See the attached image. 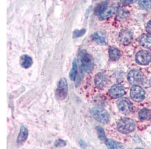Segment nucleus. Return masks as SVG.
<instances>
[{
    "label": "nucleus",
    "instance_id": "nucleus-9",
    "mask_svg": "<svg viewBox=\"0 0 151 149\" xmlns=\"http://www.w3.org/2000/svg\"><path fill=\"white\" fill-rule=\"evenodd\" d=\"M125 91L122 84H117L112 86L109 91V94L114 98H120L125 94Z\"/></svg>",
    "mask_w": 151,
    "mask_h": 149
},
{
    "label": "nucleus",
    "instance_id": "nucleus-28",
    "mask_svg": "<svg viewBox=\"0 0 151 149\" xmlns=\"http://www.w3.org/2000/svg\"><path fill=\"white\" fill-rule=\"evenodd\" d=\"M94 1H96V0H94Z\"/></svg>",
    "mask_w": 151,
    "mask_h": 149
},
{
    "label": "nucleus",
    "instance_id": "nucleus-24",
    "mask_svg": "<svg viewBox=\"0 0 151 149\" xmlns=\"http://www.w3.org/2000/svg\"><path fill=\"white\" fill-rule=\"evenodd\" d=\"M85 32H86V30L84 29L80 30H76L75 31H74L73 32V37L75 38L81 37L85 34Z\"/></svg>",
    "mask_w": 151,
    "mask_h": 149
},
{
    "label": "nucleus",
    "instance_id": "nucleus-4",
    "mask_svg": "<svg viewBox=\"0 0 151 149\" xmlns=\"http://www.w3.org/2000/svg\"><path fill=\"white\" fill-rule=\"evenodd\" d=\"M68 91V86L67 79L65 78H63L58 81L57 89L55 91V96L59 100H63L65 99Z\"/></svg>",
    "mask_w": 151,
    "mask_h": 149
},
{
    "label": "nucleus",
    "instance_id": "nucleus-17",
    "mask_svg": "<svg viewBox=\"0 0 151 149\" xmlns=\"http://www.w3.org/2000/svg\"><path fill=\"white\" fill-rule=\"evenodd\" d=\"M109 55L112 61H117L120 58V52L119 49L115 47H111L109 49Z\"/></svg>",
    "mask_w": 151,
    "mask_h": 149
},
{
    "label": "nucleus",
    "instance_id": "nucleus-10",
    "mask_svg": "<svg viewBox=\"0 0 151 149\" xmlns=\"http://www.w3.org/2000/svg\"><path fill=\"white\" fill-rule=\"evenodd\" d=\"M119 39L122 44L124 45L129 44L133 39L132 33L129 30H122L119 35Z\"/></svg>",
    "mask_w": 151,
    "mask_h": 149
},
{
    "label": "nucleus",
    "instance_id": "nucleus-19",
    "mask_svg": "<svg viewBox=\"0 0 151 149\" xmlns=\"http://www.w3.org/2000/svg\"><path fill=\"white\" fill-rule=\"evenodd\" d=\"M139 116L141 120H150L151 118V111L148 108H143L139 111Z\"/></svg>",
    "mask_w": 151,
    "mask_h": 149
},
{
    "label": "nucleus",
    "instance_id": "nucleus-14",
    "mask_svg": "<svg viewBox=\"0 0 151 149\" xmlns=\"http://www.w3.org/2000/svg\"><path fill=\"white\" fill-rule=\"evenodd\" d=\"M32 59L31 57L27 55H23L20 58V64L22 67L24 68L27 69L31 67L32 65Z\"/></svg>",
    "mask_w": 151,
    "mask_h": 149
},
{
    "label": "nucleus",
    "instance_id": "nucleus-23",
    "mask_svg": "<svg viewBox=\"0 0 151 149\" xmlns=\"http://www.w3.org/2000/svg\"><path fill=\"white\" fill-rule=\"evenodd\" d=\"M96 130L97 132V135H98L99 138L101 140L105 142L106 139L105 134L104 131L103 130V128L101 127H97L96 128Z\"/></svg>",
    "mask_w": 151,
    "mask_h": 149
},
{
    "label": "nucleus",
    "instance_id": "nucleus-12",
    "mask_svg": "<svg viewBox=\"0 0 151 149\" xmlns=\"http://www.w3.org/2000/svg\"><path fill=\"white\" fill-rule=\"evenodd\" d=\"M93 39L98 44L101 45H106L107 44V39L106 35L102 31H97L93 35Z\"/></svg>",
    "mask_w": 151,
    "mask_h": 149
},
{
    "label": "nucleus",
    "instance_id": "nucleus-26",
    "mask_svg": "<svg viewBox=\"0 0 151 149\" xmlns=\"http://www.w3.org/2000/svg\"><path fill=\"white\" fill-rule=\"evenodd\" d=\"M137 1L138 0H124L122 4L124 5H127L136 3V2H137Z\"/></svg>",
    "mask_w": 151,
    "mask_h": 149
},
{
    "label": "nucleus",
    "instance_id": "nucleus-20",
    "mask_svg": "<svg viewBox=\"0 0 151 149\" xmlns=\"http://www.w3.org/2000/svg\"><path fill=\"white\" fill-rule=\"evenodd\" d=\"M78 66L77 61L76 59H74L73 62L72 67L70 70L69 76L70 77V79L72 81H75L77 76Z\"/></svg>",
    "mask_w": 151,
    "mask_h": 149
},
{
    "label": "nucleus",
    "instance_id": "nucleus-18",
    "mask_svg": "<svg viewBox=\"0 0 151 149\" xmlns=\"http://www.w3.org/2000/svg\"><path fill=\"white\" fill-rule=\"evenodd\" d=\"M108 4V1L106 0V1H105L100 3L96 6L95 8L94 11L95 15L99 16L106 8Z\"/></svg>",
    "mask_w": 151,
    "mask_h": 149
},
{
    "label": "nucleus",
    "instance_id": "nucleus-13",
    "mask_svg": "<svg viewBox=\"0 0 151 149\" xmlns=\"http://www.w3.org/2000/svg\"><path fill=\"white\" fill-rule=\"evenodd\" d=\"M28 136V131L26 127L23 125L21 126L20 130L17 139L18 144L22 145L27 139Z\"/></svg>",
    "mask_w": 151,
    "mask_h": 149
},
{
    "label": "nucleus",
    "instance_id": "nucleus-25",
    "mask_svg": "<svg viewBox=\"0 0 151 149\" xmlns=\"http://www.w3.org/2000/svg\"><path fill=\"white\" fill-rule=\"evenodd\" d=\"M66 145L65 141L61 139L57 140L55 142V146L57 147H62Z\"/></svg>",
    "mask_w": 151,
    "mask_h": 149
},
{
    "label": "nucleus",
    "instance_id": "nucleus-21",
    "mask_svg": "<svg viewBox=\"0 0 151 149\" xmlns=\"http://www.w3.org/2000/svg\"><path fill=\"white\" fill-rule=\"evenodd\" d=\"M105 143L109 149H121L123 148L122 145L111 139H106L105 140Z\"/></svg>",
    "mask_w": 151,
    "mask_h": 149
},
{
    "label": "nucleus",
    "instance_id": "nucleus-3",
    "mask_svg": "<svg viewBox=\"0 0 151 149\" xmlns=\"http://www.w3.org/2000/svg\"><path fill=\"white\" fill-rule=\"evenodd\" d=\"M93 118L102 123H107L110 121V115L107 111L101 108H94L91 111Z\"/></svg>",
    "mask_w": 151,
    "mask_h": 149
},
{
    "label": "nucleus",
    "instance_id": "nucleus-11",
    "mask_svg": "<svg viewBox=\"0 0 151 149\" xmlns=\"http://www.w3.org/2000/svg\"><path fill=\"white\" fill-rule=\"evenodd\" d=\"M95 84L100 89H103L106 86L107 79L104 74L99 72L96 74L95 77Z\"/></svg>",
    "mask_w": 151,
    "mask_h": 149
},
{
    "label": "nucleus",
    "instance_id": "nucleus-1",
    "mask_svg": "<svg viewBox=\"0 0 151 149\" xmlns=\"http://www.w3.org/2000/svg\"><path fill=\"white\" fill-rule=\"evenodd\" d=\"M80 60L83 69L87 72H91L94 68L93 58L85 50H82L79 54Z\"/></svg>",
    "mask_w": 151,
    "mask_h": 149
},
{
    "label": "nucleus",
    "instance_id": "nucleus-7",
    "mask_svg": "<svg viewBox=\"0 0 151 149\" xmlns=\"http://www.w3.org/2000/svg\"><path fill=\"white\" fill-rule=\"evenodd\" d=\"M136 60L140 65H147L151 61V54L146 50H141L137 53Z\"/></svg>",
    "mask_w": 151,
    "mask_h": 149
},
{
    "label": "nucleus",
    "instance_id": "nucleus-5",
    "mask_svg": "<svg viewBox=\"0 0 151 149\" xmlns=\"http://www.w3.org/2000/svg\"><path fill=\"white\" fill-rule=\"evenodd\" d=\"M127 79L131 84L137 86L142 82L143 76L139 70L132 69L128 74Z\"/></svg>",
    "mask_w": 151,
    "mask_h": 149
},
{
    "label": "nucleus",
    "instance_id": "nucleus-16",
    "mask_svg": "<svg viewBox=\"0 0 151 149\" xmlns=\"http://www.w3.org/2000/svg\"><path fill=\"white\" fill-rule=\"evenodd\" d=\"M115 12V9L113 7H107L101 14L99 15V19L101 20H104L111 17Z\"/></svg>",
    "mask_w": 151,
    "mask_h": 149
},
{
    "label": "nucleus",
    "instance_id": "nucleus-6",
    "mask_svg": "<svg viewBox=\"0 0 151 149\" xmlns=\"http://www.w3.org/2000/svg\"><path fill=\"white\" fill-rule=\"evenodd\" d=\"M131 98L136 102H141L145 98V92L142 88L138 86H134L131 89Z\"/></svg>",
    "mask_w": 151,
    "mask_h": 149
},
{
    "label": "nucleus",
    "instance_id": "nucleus-15",
    "mask_svg": "<svg viewBox=\"0 0 151 149\" xmlns=\"http://www.w3.org/2000/svg\"><path fill=\"white\" fill-rule=\"evenodd\" d=\"M139 41L141 46L145 48H149L151 47V37L148 35H141L139 38Z\"/></svg>",
    "mask_w": 151,
    "mask_h": 149
},
{
    "label": "nucleus",
    "instance_id": "nucleus-2",
    "mask_svg": "<svg viewBox=\"0 0 151 149\" xmlns=\"http://www.w3.org/2000/svg\"><path fill=\"white\" fill-rule=\"evenodd\" d=\"M136 125L134 120L129 118L121 119L117 123V129L123 134H129L135 129Z\"/></svg>",
    "mask_w": 151,
    "mask_h": 149
},
{
    "label": "nucleus",
    "instance_id": "nucleus-22",
    "mask_svg": "<svg viewBox=\"0 0 151 149\" xmlns=\"http://www.w3.org/2000/svg\"><path fill=\"white\" fill-rule=\"evenodd\" d=\"M139 5L142 10H148L151 8V0H139Z\"/></svg>",
    "mask_w": 151,
    "mask_h": 149
},
{
    "label": "nucleus",
    "instance_id": "nucleus-27",
    "mask_svg": "<svg viewBox=\"0 0 151 149\" xmlns=\"http://www.w3.org/2000/svg\"><path fill=\"white\" fill-rule=\"evenodd\" d=\"M146 31L149 34L151 35V20L150 21L147 25Z\"/></svg>",
    "mask_w": 151,
    "mask_h": 149
},
{
    "label": "nucleus",
    "instance_id": "nucleus-8",
    "mask_svg": "<svg viewBox=\"0 0 151 149\" xmlns=\"http://www.w3.org/2000/svg\"><path fill=\"white\" fill-rule=\"evenodd\" d=\"M117 104L119 110L124 114H129L132 111V103L127 98H124L119 100Z\"/></svg>",
    "mask_w": 151,
    "mask_h": 149
}]
</instances>
